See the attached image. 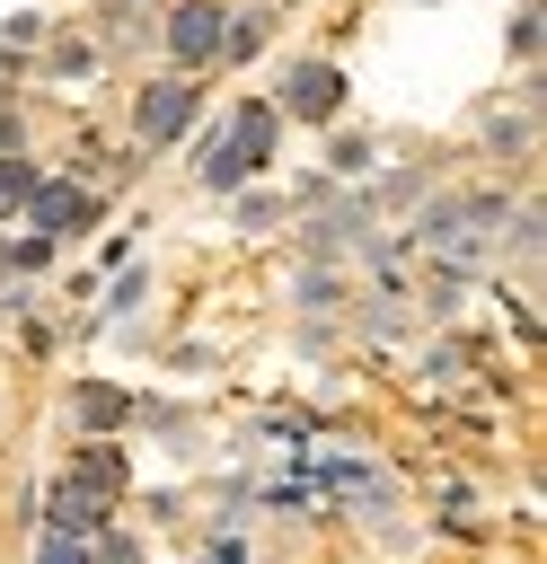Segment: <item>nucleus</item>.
Wrapping results in <instances>:
<instances>
[{
	"label": "nucleus",
	"instance_id": "nucleus-1",
	"mask_svg": "<svg viewBox=\"0 0 547 564\" xmlns=\"http://www.w3.org/2000/svg\"><path fill=\"white\" fill-rule=\"evenodd\" d=\"M265 150H274V106H238V115H229V150H212L203 176H212V185H238Z\"/></svg>",
	"mask_w": 547,
	"mask_h": 564
},
{
	"label": "nucleus",
	"instance_id": "nucleus-2",
	"mask_svg": "<svg viewBox=\"0 0 547 564\" xmlns=\"http://www.w3.org/2000/svg\"><path fill=\"white\" fill-rule=\"evenodd\" d=\"M335 97H344V70H335V62H300V70L282 79V106H291V115H335Z\"/></svg>",
	"mask_w": 547,
	"mask_h": 564
},
{
	"label": "nucleus",
	"instance_id": "nucleus-3",
	"mask_svg": "<svg viewBox=\"0 0 547 564\" xmlns=\"http://www.w3.org/2000/svg\"><path fill=\"white\" fill-rule=\"evenodd\" d=\"M168 44H176V62H203V53L221 44V0H185V9L168 18Z\"/></svg>",
	"mask_w": 547,
	"mask_h": 564
},
{
	"label": "nucleus",
	"instance_id": "nucleus-4",
	"mask_svg": "<svg viewBox=\"0 0 547 564\" xmlns=\"http://www.w3.org/2000/svg\"><path fill=\"white\" fill-rule=\"evenodd\" d=\"M185 115H194V88L159 79V88L141 97V141H176V132H185Z\"/></svg>",
	"mask_w": 547,
	"mask_h": 564
},
{
	"label": "nucleus",
	"instance_id": "nucleus-5",
	"mask_svg": "<svg viewBox=\"0 0 547 564\" xmlns=\"http://www.w3.org/2000/svg\"><path fill=\"white\" fill-rule=\"evenodd\" d=\"M26 203H35L44 229H79V220H88V194H79V185H35Z\"/></svg>",
	"mask_w": 547,
	"mask_h": 564
},
{
	"label": "nucleus",
	"instance_id": "nucleus-6",
	"mask_svg": "<svg viewBox=\"0 0 547 564\" xmlns=\"http://www.w3.org/2000/svg\"><path fill=\"white\" fill-rule=\"evenodd\" d=\"M71 405H79V414H88V432H106V423H115V414H124V397H115V388H79V397H71Z\"/></svg>",
	"mask_w": 547,
	"mask_h": 564
},
{
	"label": "nucleus",
	"instance_id": "nucleus-7",
	"mask_svg": "<svg viewBox=\"0 0 547 564\" xmlns=\"http://www.w3.org/2000/svg\"><path fill=\"white\" fill-rule=\"evenodd\" d=\"M35 564H97V555H88V546H71V538H44V555H35Z\"/></svg>",
	"mask_w": 547,
	"mask_h": 564
}]
</instances>
